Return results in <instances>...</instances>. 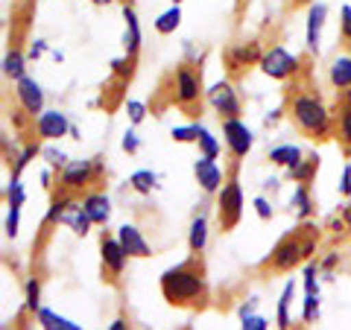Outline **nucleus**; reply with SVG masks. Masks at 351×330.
<instances>
[{"instance_id":"nucleus-29","label":"nucleus","mask_w":351,"mask_h":330,"mask_svg":"<svg viewBox=\"0 0 351 330\" xmlns=\"http://www.w3.org/2000/svg\"><path fill=\"white\" fill-rule=\"evenodd\" d=\"M38 318H41V325L50 327V330H80V325H73V322H68V318H62V316L50 313V310H41Z\"/></svg>"},{"instance_id":"nucleus-20","label":"nucleus","mask_w":351,"mask_h":330,"mask_svg":"<svg viewBox=\"0 0 351 330\" xmlns=\"http://www.w3.org/2000/svg\"><path fill=\"white\" fill-rule=\"evenodd\" d=\"M331 85L337 91H348L351 88V56H337L331 62Z\"/></svg>"},{"instance_id":"nucleus-27","label":"nucleus","mask_w":351,"mask_h":330,"mask_svg":"<svg viewBox=\"0 0 351 330\" xmlns=\"http://www.w3.org/2000/svg\"><path fill=\"white\" fill-rule=\"evenodd\" d=\"M182 24V9L173 3V9H167L158 21H156V29L161 32V36H170V32H176V27Z\"/></svg>"},{"instance_id":"nucleus-6","label":"nucleus","mask_w":351,"mask_h":330,"mask_svg":"<svg viewBox=\"0 0 351 330\" xmlns=\"http://www.w3.org/2000/svg\"><path fill=\"white\" fill-rule=\"evenodd\" d=\"M100 175H103V167L97 161H68L59 175V190L71 196H82V190H88Z\"/></svg>"},{"instance_id":"nucleus-43","label":"nucleus","mask_w":351,"mask_h":330,"mask_svg":"<svg viewBox=\"0 0 351 330\" xmlns=\"http://www.w3.org/2000/svg\"><path fill=\"white\" fill-rule=\"evenodd\" d=\"M316 0H287V12H295V9H304V6H313Z\"/></svg>"},{"instance_id":"nucleus-8","label":"nucleus","mask_w":351,"mask_h":330,"mask_svg":"<svg viewBox=\"0 0 351 330\" xmlns=\"http://www.w3.org/2000/svg\"><path fill=\"white\" fill-rule=\"evenodd\" d=\"M302 64L304 62L299 56H290V53L284 47H278V44L261 56V71L267 76H272V79H281V82H287L290 76L302 73Z\"/></svg>"},{"instance_id":"nucleus-44","label":"nucleus","mask_w":351,"mask_h":330,"mask_svg":"<svg viewBox=\"0 0 351 330\" xmlns=\"http://www.w3.org/2000/svg\"><path fill=\"white\" fill-rule=\"evenodd\" d=\"M123 149H126V152H138V138L132 135V131H126V138H123Z\"/></svg>"},{"instance_id":"nucleus-12","label":"nucleus","mask_w":351,"mask_h":330,"mask_svg":"<svg viewBox=\"0 0 351 330\" xmlns=\"http://www.w3.org/2000/svg\"><path fill=\"white\" fill-rule=\"evenodd\" d=\"M64 131H71V123L62 112H41L32 120V135H38L41 140H59L64 138Z\"/></svg>"},{"instance_id":"nucleus-38","label":"nucleus","mask_w":351,"mask_h":330,"mask_svg":"<svg viewBox=\"0 0 351 330\" xmlns=\"http://www.w3.org/2000/svg\"><path fill=\"white\" fill-rule=\"evenodd\" d=\"M18 214H21V207H9V216H6V234L9 237L18 234Z\"/></svg>"},{"instance_id":"nucleus-31","label":"nucleus","mask_w":351,"mask_h":330,"mask_svg":"<svg viewBox=\"0 0 351 330\" xmlns=\"http://www.w3.org/2000/svg\"><path fill=\"white\" fill-rule=\"evenodd\" d=\"M38 152H41V147H38V140H29V144H27V149H24V152H21V155H15V164H12V175H21V170H24V167H27V164H29L32 158H36V155H38Z\"/></svg>"},{"instance_id":"nucleus-25","label":"nucleus","mask_w":351,"mask_h":330,"mask_svg":"<svg viewBox=\"0 0 351 330\" xmlns=\"http://www.w3.org/2000/svg\"><path fill=\"white\" fill-rule=\"evenodd\" d=\"M293 205H295V211H299L302 219L311 216L313 211V199H311V184H299L293 190Z\"/></svg>"},{"instance_id":"nucleus-28","label":"nucleus","mask_w":351,"mask_h":330,"mask_svg":"<svg viewBox=\"0 0 351 330\" xmlns=\"http://www.w3.org/2000/svg\"><path fill=\"white\" fill-rule=\"evenodd\" d=\"M293 292H295V283L287 281V287H284L281 299H278V327H290V301H293Z\"/></svg>"},{"instance_id":"nucleus-52","label":"nucleus","mask_w":351,"mask_h":330,"mask_svg":"<svg viewBox=\"0 0 351 330\" xmlns=\"http://www.w3.org/2000/svg\"><path fill=\"white\" fill-rule=\"evenodd\" d=\"M173 3H176V6H179V3H182V0H173Z\"/></svg>"},{"instance_id":"nucleus-47","label":"nucleus","mask_w":351,"mask_h":330,"mask_svg":"<svg viewBox=\"0 0 351 330\" xmlns=\"http://www.w3.org/2000/svg\"><path fill=\"white\" fill-rule=\"evenodd\" d=\"M41 53H44V41H36V44H32V50H29V56H41Z\"/></svg>"},{"instance_id":"nucleus-50","label":"nucleus","mask_w":351,"mask_h":330,"mask_svg":"<svg viewBox=\"0 0 351 330\" xmlns=\"http://www.w3.org/2000/svg\"><path fill=\"white\" fill-rule=\"evenodd\" d=\"M346 223H348V228H351V205L346 207Z\"/></svg>"},{"instance_id":"nucleus-37","label":"nucleus","mask_w":351,"mask_h":330,"mask_svg":"<svg viewBox=\"0 0 351 330\" xmlns=\"http://www.w3.org/2000/svg\"><path fill=\"white\" fill-rule=\"evenodd\" d=\"M316 316H319V301H316V295H304V322H313Z\"/></svg>"},{"instance_id":"nucleus-41","label":"nucleus","mask_w":351,"mask_h":330,"mask_svg":"<svg viewBox=\"0 0 351 330\" xmlns=\"http://www.w3.org/2000/svg\"><path fill=\"white\" fill-rule=\"evenodd\" d=\"M304 290H307V295H316V266H307V275H304Z\"/></svg>"},{"instance_id":"nucleus-46","label":"nucleus","mask_w":351,"mask_h":330,"mask_svg":"<svg viewBox=\"0 0 351 330\" xmlns=\"http://www.w3.org/2000/svg\"><path fill=\"white\" fill-rule=\"evenodd\" d=\"M339 193L348 196L351 193V167H346V175H343V187H339Z\"/></svg>"},{"instance_id":"nucleus-32","label":"nucleus","mask_w":351,"mask_h":330,"mask_svg":"<svg viewBox=\"0 0 351 330\" xmlns=\"http://www.w3.org/2000/svg\"><path fill=\"white\" fill-rule=\"evenodd\" d=\"M196 144L202 147V152H205L208 158H217V155H219V144H217V138H214L208 129H202V126H199V140H196Z\"/></svg>"},{"instance_id":"nucleus-40","label":"nucleus","mask_w":351,"mask_h":330,"mask_svg":"<svg viewBox=\"0 0 351 330\" xmlns=\"http://www.w3.org/2000/svg\"><path fill=\"white\" fill-rule=\"evenodd\" d=\"M44 158H47V164H50V167H56V170H62L64 164H68L62 152H56V149H47V152H44Z\"/></svg>"},{"instance_id":"nucleus-18","label":"nucleus","mask_w":351,"mask_h":330,"mask_svg":"<svg viewBox=\"0 0 351 330\" xmlns=\"http://www.w3.org/2000/svg\"><path fill=\"white\" fill-rule=\"evenodd\" d=\"M117 237H120V243H123L129 257H149V243L135 225H123L117 231Z\"/></svg>"},{"instance_id":"nucleus-26","label":"nucleus","mask_w":351,"mask_h":330,"mask_svg":"<svg viewBox=\"0 0 351 330\" xmlns=\"http://www.w3.org/2000/svg\"><path fill=\"white\" fill-rule=\"evenodd\" d=\"M302 158V152L295 149L293 144H287V147H276V149H269V161L272 164H278V167H293L295 161Z\"/></svg>"},{"instance_id":"nucleus-45","label":"nucleus","mask_w":351,"mask_h":330,"mask_svg":"<svg viewBox=\"0 0 351 330\" xmlns=\"http://www.w3.org/2000/svg\"><path fill=\"white\" fill-rule=\"evenodd\" d=\"M255 207H258V214H261V219H269V216H272V211H269V205H267V199H255Z\"/></svg>"},{"instance_id":"nucleus-24","label":"nucleus","mask_w":351,"mask_h":330,"mask_svg":"<svg viewBox=\"0 0 351 330\" xmlns=\"http://www.w3.org/2000/svg\"><path fill=\"white\" fill-rule=\"evenodd\" d=\"M205 243H208V223H205V216H196L193 225H191L188 246H191V251H202Z\"/></svg>"},{"instance_id":"nucleus-35","label":"nucleus","mask_w":351,"mask_h":330,"mask_svg":"<svg viewBox=\"0 0 351 330\" xmlns=\"http://www.w3.org/2000/svg\"><path fill=\"white\" fill-rule=\"evenodd\" d=\"M339 38H343L346 47H351V6H343L339 9Z\"/></svg>"},{"instance_id":"nucleus-4","label":"nucleus","mask_w":351,"mask_h":330,"mask_svg":"<svg viewBox=\"0 0 351 330\" xmlns=\"http://www.w3.org/2000/svg\"><path fill=\"white\" fill-rule=\"evenodd\" d=\"M237 167L240 161H232L223 187L217 190V225L223 234L234 231L240 216H243V190H240V181H237Z\"/></svg>"},{"instance_id":"nucleus-17","label":"nucleus","mask_w":351,"mask_h":330,"mask_svg":"<svg viewBox=\"0 0 351 330\" xmlns=\"http://www.w3.org/2000/svg\"><path fill=\"white\" fill-rule=\"evenodd\" d=\"M328 9L322 3L307 6V50L319 53V36H322V24H325Z\"/></svg>"},{"instance_id":"nucleus-5","label":"nucleus","mask_w":351,"mask_h":330,"mask_svg":"<svg viewBox=\"0 0 351 330\" xmlns=\"http://www.w3.org/2000/svg\"><path fill=\"white\" fill-rule=\"evenodd\" d=\"M173 103L184 114L196 117L202 108V71H196L193 64H179L173 71Z\"/></svg>"},{"instance_id":"nucleus-33","label":"nucleus","mask_w":351,"mask_h":330,"mask_svg":"<svg viewBox=\"0 0 351 330\" xmlns=\"http://www.w3.org/2000/svg\"><path fill=\"white\" fill-rule=\"evenodd\" d=\"M6 202H9V207L24 205V187H21L18 175H12V181H9V187H6Z\"/></svg>"},{"instance_id":"nucleus-21","label":"nucleus","mask_w":351,"mask_h":330,"mask_svg":"<svg viewBox=\"0 0 351 330\" xmlns=\"http://www.w3.org/2000/svg\"><path fill=\"white\" fill-rule=\"evenodd\" d=\"M316 170H319V158H299L293 164V167H287L290 179L295 184H311V179L316 175Z\"/></svg>"},{"instance_id":"nucleus-15","label":"nucleus","mask_w":351,"mask_h":330,"mask_svg":"<svg viewBox=\"0 0 351 330\" xmlns=\"http://www.w3.org/2000/svg\"><path fill=\"white\" fill-rule=\"evenodd\" d=\"M82 207L88 211V216H91L94 225H106L108 216H112V205H108V196L100 193V190H88L82 196Z\"/></svg>"},{"instance_id":"nucleus-10","label":"nucleus","mask_w":351,"mask_h":330,"mask_svg":"<svg viewBox=\"0 0 351 330\" xmlns=\"http://www.w3.org/2000/svg\"><path fill=\"white\" fill-rule=\"evenodd\" d=\"M334 135L339 140V149H343V155L351 158V88H348V91H337Z\"/></svg>"},{"instance_id":"nucleus-13","label":"nucleus","mask_w":351,"mask_h":330,"mask_svg":"<svg viewBox=\"0 0 351 330\" xmlns=\"http://www.w3.org/2000/svg\"><path fill=\"white\" fill-rule=\"evenodd\" d=\"M15 100L18 105L24 108V112L29 117H36L44 112V94L36 79H29V76H21V79H15Z\"/></svg>"},{"instance_id":"nucleus-48","label":"nucleus","mask_w":351,"mask_h":330,"mask_svg":"<svg viewBox=\"0 0 351 330\" xmlns=\"http://www.w3.org/2000/svg\"><path fill=\"white\" fill-rule=\"evenodd\" d=\"M123 327H129L126 318H114V322H112V330H123Z\"/></svg>"},{"instance_id":"nucleus-16","label":"nucleus","mask_w":351,"mask_h":330,"mask_svg":"<svg viewBox=\"0 0 351 330\" xmlns=\"http://www.w3.org/2000/svg\"><path fill=\"white\" fill-rule=\"evenodd\" d=\"M123 18H126V38H123V47H126V59L132 64H138V53H141V27H138V15L129 3L123 6Z\"/></svg>"},{"instance_id":"nucleus-23","label":"nucleus","mask_w":351,"mask_h":330,"mask_svg":"<svg viewBox=\"0 0 351 330\" xmlns=\"http://www.w3.org/2000/svg\"><path fill=\"white\" fill-rule=\"evenodd\" d=\"M3 73H6V79H21L24 76V53H21V47H12L6 53Z\"/></svg>"},{"instance_id":"nucleus-30","label":"nucleus","mask_w":351,"mask_h":330,"mask_svg":"<svg viewBox=\"0 0 351 330\" xmlns=\"http://www.w3.org/2000/svg\"><path fill=\"white\" fill-rule=\"evenodd\" d=\"M129 184H132V190H138V193H152V187H156V173L141 170V173L132 175Z\"/></svg>"},{"instance_id":"nucleus-3","label":"nucleus","mask_w":351,"mask_h":330,"mask_svg":"<svg viewBox=\"0 0 351 330\" xmlns=\"http://www.w3.org/2000/svg\"><path fill=\"white\" fill-rule=\"evenodd\" d=\"M316 240H319V231L313 225H299L269 251V257L261 263V272H269V275L293 272L295 266H302V263L313 255Z\"/></svg>"},{"instance_id":"nucleus-49","label":"nucleus","mask_w":351,"mask_h":330,"mask_svg":"<svg viewBox=\"0 0 351 330\" xmlns=\"http://www.w3.org/2000/svg\"><path fill=\"white\" fill-rule=\"evenodd\" d=\"M94 6H108V3H114V0H91Z\"/></svg>"},{"instance_id":"nucleus-39","label":"nucleus","mask_w":351,"mask_h":330,"mask_svg":"<svg viewBox=\"0 0 351 330\" xmlns=\"http://www.w3.org/2000/svg\"><path fill=\"white\" fill-rule=\"evenodd\" d=\"M267 327V318H261V316H243V330H263Z\"/></svg>"},{"instance_id":"nucleus-1","label":"nucleus","mask_w":351,"mask_h":330,"mask_svg":"<svg viewBox=\"0 0 351 330\" xmlns=\"http://www.w3.org/2000/svg\"><path fill=\"white\" fill-rule=\"evenodd\" d=\"M287 117L290 123L311 140H328L334 135V114L328 112L322 97L311 85V73H295L287 88Z\"/></svg>"},{"instance_id":"nucleus-42","label":"nucleus","mask_w":351,"mask_h":330,"mask_svg":"<svg viewBox=\"0 0 351 330\" xmlns=\"http://www.w3.org/2000/svg\"><path fill=\"white\" fill-rule=\"evenodd\" d=\"M144 114H147V108L141 103H129V117H132V123H135V126L144 120Z\"/></svg>"},{"instance_id":"nucleus-9","label":"nucleus","mask_w":351,"mask_h":330,"mask_svg":"<svg viewBox=\"0 0 351 330\" xmlns=\"http://www.w3.org/2000/svg\"><path fill=\"white\" fill-rule=\"evenodd\" d=\"M208 103L214 105L219 120H232V117L243 114V105H240V97L232 88V82H217L211 91H208Z\"/></svg>"},{"instance_id":"nucleus-2","label":"nucleus","mask_w":351,"mask_h":330,"mask_svg":"<svg viewBox=\"0 0 351 330\" xmlns=\"http://www.w3.org/2000/svg\"><path fill=\"white\" fill-rule=\"evenodd\" d=\"M202 251H191V257L161 275V295L173 307L199 310L208 301V278H205Z\"/></svg>"},{"instance_id":"nucleus-11","label":"nucleus","mask_w":351,"mask_h":330,"mask_svg":"<svg viewBox=\"0 0 351 330\" xmlns=\"http://www.w3.org/2000/svg\"><path fill=\"white\" fill-rule=\"evenodd\" d=\"M223 138H226L228 152H232V161L246 158V152L252 149V131L240 123V117L223 120Z\"/></svg>"},{"instance_id":"nucleus-34","label":"nucleus","mask_w":351,"mask_h":330,"mask_svg":"<svg viewBox=\"0 0 351 330\" xmlns=\"http://www.w3.org/2000/svg\"><path fill=\"white\" fill-rule=\"evenodd\" d=\"M38 292H41V283H38V278H29L27 281V313H36L38 310Z\"/></svg>"},{"instance_id":"nucleus-7","label":"nucleus","mask_w":351,"mask_h":330,"mask_svg":"<svg viewBox=\"0 0 351 330\" xmlns=\"http://www.w3.org/2000/svg\"><path fill=\"white\" fill-rule=\"evenodd\" d=\"M100 257H103V281H108L112 287H117L120 278H123V269H126V249L120 243V237H112L103 231L100 237Z\"/></svg>"},{"instance_id":"nucleus-14","label":"nucleus","mask_w":351,"mask_h":330,"mask_svg":"<svg viewBox=\"0 0 351 330\" xmlns=\"http://www.w3.org/2000/svg\"><path fill=\"white\" fill-rule=\"evenodd\" d=\"M193 173H196V181L202 184V190L205 193H217L219 187H223V170L217 167V161L214 158H208V155H202L199 161L193 164Z\"/></svg>"},{"instance_id":"nucleus-19","label":"nucleus","mask_w":351,"mask_h":330,"mask_svg":"<svg viewBox=\"0 0 351 330\" xmlns=\"http://www.w3.org/2000/svg\"><path fill=\"white\" fill-rule=\"evenodd\" d=\"M62 223L64 225H71L73 228V234H80V237H85L88 231H91V216H88V211L82 207V199H73L68 207H64V214H62Z\"/></svg>"},{"instance_id":"nucleus-51","label":"nucleus","mask_w":351,"mask_h":330,"mask_svg":"<svg viewBox=\"0 0 351 330\" xmlns=\"http://www.w3.org/2000/svg\"><path fill=\"white\" fill-rule=\"evenodd\" d=\"M240 9H243V0H237V12H240Z\"/></svg>"},{"instance_id":"nucleus-22","label":"nucleus","mask_w":351,"mask_h":330,"mask_svg":"<svg viewBox=\"0 0 351 330\" xmlns=\"http://www.w3.org/2000/svg\"><path fill=\"white\" fill-rule=\"evenodd\" d=\"M255 62H261V47L255 41H252L249 47H234L228 53V64H232V68H243V64H255Z\"/></svg>"},{"instance_id":"nucleus-36","label":"nucleus","mask_w":351,"mask_h":330,"mask_svg":"<svg viewBox=\"0 0 351 330\" xmlns=\"http://www.w3.org/2000/svg\"><path fill=\"white\" fill-rule=\"evenodd\" d=\"M173 140H179V144H196V140H199V126L173 129Z\"/></svg>"}]
</instances>
